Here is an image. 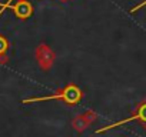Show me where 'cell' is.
<instances>
[{"instance_id": "7a4b0ae2", "label": "cell", "mask_w": 146, "mask_h": 137, "mask_svg": "<svg viewBox=\"0 0 146 137\" xmlns=\"http://www.w3.org/2000/svg\"><path fill=\"white\" fill-rule=\"evenodd\" d=\"M135 119H139V120H142V121H146V103L140 106L139 111H137L135 116H132V117H129V119H125V120H120V121H117V123H113V124H110V126L102 127V128L98 130V133H102V131H106V130H109V128H113V127L122 126V124H125V123H127V121H132V120H135Z\"/></svg>"}, {"instance_id": "6da1fadb", "label": "cell", "mask_w": 146, "mask_h": 137, "mask_svg": "<svg viewBox=\"0 0 146 137\" xmlns=\"http://www.w3.org/2000/svg\"><path fill=\"white\" fill-rule=\"evenodd\" d=\"M52 99H63L67 103H76L80 99V92L79 89L69 86L63 93L60 94H53V96H44V97H33V99H27L23 103H35V101H43V100H52Z\"/></svg>"}, {"instance_id": "3957f363", "label": "cell", "mask_w": 146, "mask_h": 137, "mask_svg": "<svg viewBox=\"0 0 146 137\" xmlns=\"http://www.w3.org/2000/svg\"><path fill=\"white\" fill-rule=\"evenodd\" d=\"M145 5H146V0H145V2H142L140 5H137L136 7H133V9H132V12H136V10H139V9H140V7H143Z\"/></svg>"}]
</instances>
